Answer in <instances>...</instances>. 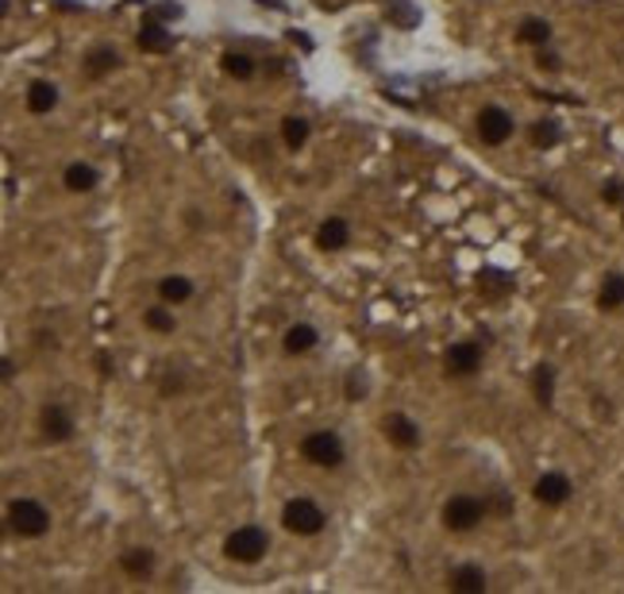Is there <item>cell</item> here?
<instances>
[{
    "label": "cell",
    "instance_id": "6da1fadb",
    "mask_svg": "<svg viewBox=\"0 0 624 594\" xmlns=\"http://www.w3.org/2000/svg\"><path fill=\"white\" fill-rule=\"evenodd\" d=\"M8 529L15 537H28V541L46 537L51 533V510L43 502H35V498H12L8 502Z\"/></svg>",
    "mask_w": 624,
    "mask_h": 594
},
{
    "label": "cell",
    "instance_id": "7a4b0ae2",
    "mask_svg": "<svg viewBox=\"0 0 624 594\" xmlns=\"http://www.w3.org/2000/svg\"><path fill=\"white\" fill-rule=\"evenodd\" d=\"M489 513V502L478 495H451L443 502V526L451 533H471V529L482 526V518Z\"/></svg>",
    "mask_w": 624,
    "mask_h": 594
},
{
    "label": "cell",
    "instance_id": "3957f363",
    "mask_svg": "<svg viewBox=\"0 0 624 594\" xmlns=\"http://www.w3.org/2000/svg\"><path fill=\"white\" fill-rule=\"evenodd\" d=\"M267 552H270V537L259 526H239L224 541V556L236 560V564H259V560H267Z\"/></svg>",
    "mask_w": 624,
    "mask_h": 594
},
{
    "label": "cell",
    "instance_id": "277c9868",
    "mask_svg": "<svg viewBox=\"0 0 624 594\" xmlns=\"http://www.w3.org/2000/svg\"><path fill=\"white\" fill-rule=\"evenodd\" d=\"M282 526L290 529L293 537H316L327 529V513L324 506H316L312 498H290L282 510Z\"/></svg>",
    "mask_w": 624,
    "mask_h": 594
},
{
    "label": "cell",
    "instance_id": "5b68a950",
    "mask_svg": "<svg viewBox=\"0 0 624 594\" xmlns=\"http://www.w3.org/2000/svg\"><path fill=\"white\" fill-rule=\"evenodd\" d=\"M478 139L486 147H502V144H509L513 136H517V120H513V113L505 105H486L478 113Z\"/></svg>",
    "mask_w": 624,
    "mask_h": 594
},
{
    "label": "cell",
    "instance_id": "8992f818",
    "mask_svg": "<svg viewBox=\"0 0 624 594\" xmlns=\"http://www.w3.org/2000/svg\"><path fill=\"white\" fill-rule=\"evenodd\" d=\"M301 456L309 459L312 467H324V471H332V467L343 464V441L335 433H327V428H320V433H309L305 441H301Z\"/></svg>",
    "mask_w": 624,
    "mask_h": 594
},
{
    "label": "cell",
    "instance_id": "52a82bcc",
    "mask_svg": "<svg viewBox=\"0 0 624 594\" xmlns=\"http://www.w3.org/2000/svg\"><path fill=\"white\" fill-rule=\"evenodd\" d=\"M532 498L540 506H548V510H559V506H567L574 498V482H571V475H563V471H544L540 479H536V487H532Z\"/></svg>",
    "mask_w": 624,
    "mask_h": 594
},
{
    "label": "cell",
    "instance_id": "ba28073f",
    "mask_svg": "<svg viewBox=\"0 0 624 594\" xmlns=\"http://www.w3.org/2000/svg\"><path fill=\"white\" fill-rule=\"evenodd\" d=\"M482 359H486L482 343L459 340V343H451V348H448V356H443V367H448V374H455V379H466V374H478L482 371Z\"/></svg>",
    "mask_w": 624,
    "mask_h": 594
},
{
    "label": "cell",
    "instance_id": "9c48e42d",
    "mask_svg": "<svg viewBox=\"0 0 624 594\" xmlns=\"http://www.w3.org/2000/svg\"><path fill=\"white\" fill-rule=\"evenodd\" d=\"M381 433H386V441L401 452L420 448V425L409 417V413H389V417L381 421Z\"/></svg>",
    "mask_w": 624,
    "mask_h": 594
},
{
    "label": "cell",
    "instance_id": "30bf717a",
    "mask_svg": "<svg viewBox=\"0 0 624 594\" xmlns=\"http://www.w3.org/2000/svg\"><path fill=\"white\" fill-rule=\"evenodd\" d=\"M39 428H43V436L51 444H66L69 436H74V417H69V410H62V405H46L43 417H39Z\"/></svg>",
    "mask_w": 624,
    "mask_h": 594
},
{
    "label": "cell",
    "instance_id": "8fae6325",
    "mask_svg": "<svg viewBox=\"0 0 624 594\" xmlns=\"http://www.w3.org/2000/svg\"><path fill=\"white\" fill-rule=\"evenodd\" d=\"M23 105H28V113L35 116H46L58 108V85L46 82V77H35V82L28 85V93H23Z\"/></svg>",
    "mask_w": 624,
    "mask_h": 594
},
{
    "label": "cell",
    "instance_id": "7c38bea8",
    "mask_svg": "<svg viewBox=\"0 0 624 594\" xmlns=\"http://www.w3.org/2000/svg\"><path fill=\"white\" fill-rule=\"evenodd\" d=\"M351 244V224L343 216H327L316 229V247L320 252H343Z\"/></svg>",
    "mask_w": 624,
    "mask_h": 594
},
{
    "label": "cell",
    "instance_id": "4fadbf2b",
    "mask_svg": "<svg viewBox=\"0 0 624 594\" xmlns=\"http://www.w3.org/2000/svg\"><path fill=\"white\" fill-rule=\"evenodd\" d=\"M97 182H100V170L93 167V162H69L66 170H62V185H66L69 193H89V190H97Z\"/></svg>",
    "mask_w": 624,
    "mask_h": 594
},
{
    "label": "cell",
    "instance_id": "5bb4252c",
    "mask_svg": "<svg viewBox=\"0 0 624 594\" xmlns=\"http://www.w3.org/2000/svg\"><path fill=\"white\" fill-rule=\"evenodd\" d=\"M116 66H120V51H116L112 43H93L89 51H85V74L89 77H105L112 74Z\"/></svg>",
    "mask_w": 624,
    "mask_h": 594
},
{
    "label": "cell",
    "instance_id": "9a60e30c",
    "mask_svg": "<svg viewBox=\"0 0 624 594\" xmlns=\"http://www.w3.org/2000/svg\"><path fill=\"white\" fill-rule=\"evenodd\" d=\"M316 343H320V332L312 325H305V320L290 325V328H286V336H282V351H286V356H309Z\"/></svg>",
    "mask_w": 624,
    "mask_h": 594
},
{
    "label": "cell",
    "instance_id": "2e32d148",
    "mask_svg": "<svg viewBox=\"0 0 624 594\" xmlns=\"http://www.w3.org/2000/svg\"><path fill=\"white\" fill-rule=\"evenodd\" d=\"M517 43L520 46H532V51L548 46L551 43V23L544 20V15H525V20L517 23Z\"/></svg>",
    "mask_w": 624,
    "mask_h": 594
},
{
    "label": "cell",
    "instance_id": "e0dca14e",
    "mask_svg": "<svg viewBox=\"0 0 624 594\" xmlns=\"http://www.w3.org/2000/svg\"><path fill=\"white\" fill-rule=\"evenodd\" d=\"M451 591H459V594H478V591H486V568L482 564H463V568H455V575H451Z\"/></svg>",
    "mask_w": 624,
    "mask_h": 594
},
{
    "label": "cell",
    "instance_id": "ac0fdd59",
    "mask_svg": "<svg viewBox=\"0 0 624 594\" xmlns=\"http://www.w3.org/2000/svg\"><path fill=\"white\" fill-rule=\"evenodd\" d=\"M598 309L613 312V309H624V275L613 271V275L602 278V290H598Z\"/></svg>",
    "mask_w": 624,
    "mask_h": 594
},
{
    "label": "cell",
    "instance_id": "d6986e66",
    "mask_svg": "<svg viewBox=\"0 0 624 594\" xmlns=\"http://www.w3.org/2000/svg\"><path fill=\"white\" fill-rule=\"evenodd\" d=\"M190 297H193V283L185 275H166L159 283V301L182 305V301H190Z\"/></svg>",
    "mask_w": 624,
    "mask_h": 594
},
{
    "label": "cell",
    "instance_id": "ffe728a7",
    "mask_svg": "<svg viewBox=\"0 0 624 594\" xmlns=\"http://www.w3.org/2000/svg\"><path fill=\"white\" fill-rule=\"evenodd\" d=\"M220 70L228 77H236V82H251V77H255V59H251V54H244V51H224Z\"/></svg>",
    "mask_w": 624,
    "mask_h": 594
},
{
    "label": "cell",
    "instance_id": "44dd1931",
    "mask_svg": "<svg viewBox=\"0 0 624 594\" xmlns=\"http://www.w3.org/2000/svg\"><path fill=\"white\" fill-rule=\"evenodd\" d=\"M120 568L128 575H136V580H147V575L154 572V552L151 549H128L120 556Z\"/></svg>",
    "mask_w": 624,
    "mask_h": 594
},
{
    "label": "cell",
    "instance_id": "7402d4cb",
    "mask_svg": "<svg viewBox=\"0 0 624 594\" xmlns=\"http://www.w3.org/2000/svg\"><path fill=\"white\" fill-rule=\"evenodd\" d=\"M309 136H312V128H309L305 116H286L282 120V139L290 151H301V147L309 144Z\"/></svg>",
    "mask_w": 624,
    "mask_h": 594
},
{
    "label": "cell",
    "instance_id": "603a6c76",
    "mask_svg": "<svg viewBox=\"0 0 624 594\" xmlns=\"http://www.w3.org/2000/svg\"><path fill=\"white\" fill-rule=\"evenodd\" d=\"M143 325L151 328V332H159V336H170V332L177 328L174 309H170L166 301H162V305H151V309L143 312Z\"/></svg>",
    "mask_w": 624,
    "mask_h": 594
},
{
    "label": "cell",
    "instance_id": "cb8c5ba5",
    "mask_svg": "<svg viewBox=\"0 0 624 594\" xmlns=\"http://www.w3.org/2000/svg\"><path fill=\"white\" fill-rule=\"evenodd\" d=\"M528 136H532V147L551 151V147H559V139H563V128H559L556 120H536L532 128H528Z\"/></svg>",
    "mask_w": 624,
    "mask_h": 594
},
{
    "label": "cell",
    "instance_id": "d4e9b609",
    "mask_svg": "<svg viewBox=\"0 0 624 594\" xmlns=\"http://www.w3.org/2000/svg\"><path fill=\"white\" fill-rule=\"evenodd\" d=\"M532 390H536V402L551 405V394H556V371H551V367H536Z\"/></svg>",
    "mask_w": 624,
    "mask_h": 594
},
{
    "label": "cell",
    "instance_id": "484cf974",
    "mask_svg": "<svg viewBox=\"0 0 624 594\" xmlns=\"http://www.w3.org/2000/svg\"><path fill=\"white\" fill-rule=\"evenodd\" d=\"M139 46H147V51H166L170 46V35H166V28H159V23H147L143 31H139Z\"/></svg>",
    "mask_w": 624,
    "mask_h": 594
},
{
    "label": "cell",
    "instance_id": "4316f807",
    "mask_svg": "<svg viewBox=\"0 0 624 594\" xmlns=\"http://www.w3.org/2000/svg\"><path fill=\"white\" fill-rule=\"evenodd\" d=\"M602 201L610 209H624V178H610V182L602 185Z\"/></svg>",
    "mask_w": 624,
    "mask_h": 594
},
{
    "label": "cell",
    "instance_id": "83f0119b",
    "mask_svg": "<svg viewBox=\"0 0 624 594\" xmlns=\"http://www.w3.org/2000/svg\"><path fill=\"white\" fill-rule=\"evenodd\" d=\"M366 394V386H363V379H351V386H347V397L355 402V397H363Z\"/></svg>",
    "mask_w": 624,
    "mask_h": 594
},
{
    "label": "cell",
    "instance_id": "f1b7e54d",
    "mask_svg": "<svg viewBox=\"0 0 624 594\" xmlns=\"http://www.w3.org/2000/svg\"><path fill=\"white\" fill-rule=\"evenodd\" d=\"M12 374H15V363H12V359L4 356V382H12Z\"/></svg>",
    "mask_w": 624,
    "mask_h": 594
},
{
    "label": "cell",
    "instance_id": "f546056e",
    "mask_svg": "<svg viewBox=\"0 0 624 594\" xmlns=\"http://www.w3.org/2000/svg\"><path fill=\"white\" fill-rule=\"evenodd\" d=\"M621 224H624V209H621Z\"/></svg>",
    "mask_w": 624,
    "mask_h": 594
}]
</instances>
